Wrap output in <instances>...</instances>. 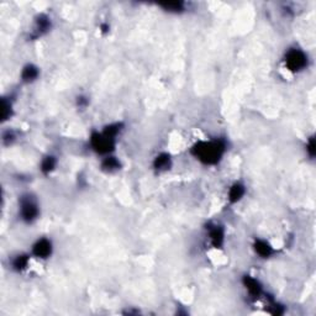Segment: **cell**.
<instances>
[{"mask_svg":"<svg viewBox=\"0 0 316 316\" xmlns=\"http://www.w3.org/2000/svg\"><path fill=\"white\" fill-rule=\"evenodd\" d=\"M190 153L200 163L205 164V166H215L225 156L226 142L222 138L198 141L192 146Z\"/></svg>","mask_w":316,"mask_h":316,"instance_id":"6da1fadb","label":"cell"},{"mask_svg":"<svg viewBox=\"0 0 316 316\" xmlns=\"http://www.w3.org/2000/svg\"><path fill=\"white\" fill-rule=\"evenodd\" d=\"M30 254H24V253H19L11 259V268L14 269L17 273H21V272L26 271L27 267H29L30 263Z\"/></svg>","mask_w":316,"mask_h":316,"instance_id":"5bb4252c","label":"cell"},{"mask_svg":"<svg viewBox=\"0 0 316 316\" xmlns=\"http://www.w3.org/2000/svg\"><path fill=\"white\" fill-rule=\"evenodd\" d=\"M242 284L251 297L258 298L263 293V287H262L261 282L252 276H243Z\"/></svg>","mask_w":316,"mask_h":316,"instance_id":"52a82bcc","label":"cell"},{"mask_svg":"<svg viewBox=\"0 0 316 316\" xmlns=\"http://www.w3.org/2000/svg\"><path fill=\"white\" fill-rule=\"evenodd\" d=\"M172 164H173V161H172L171 155L167 152L158 153L152 162L153 169H155L157 173H163V172L169 171Z\"/></svg>","mask_w":316,"mask_h":316,"instance_id":"ba28073f","label":"cell"},{"mask_svg":"<svg viewBox=\"0 0 316 316\" xmlns=\"http://www.w3.org/2000/svg\"><path fill=\"white\" fill-rule=\"evenodd\" d=\"M57 167V158L52 155H47L42 158L40 164V169L45 176H48V174L52 173L53 171Z\"/></svg>","mask_w":316,"mask_h":316,"instance_id":"9a60e30c","label":"cell"},{"mask_svg":"<svg viewBox=\"0 0 316 316\" xmlns=\"http://www.w3.org/2000/svg\"><path fill=\"white\" fill-rule=\"evenodd\" d=\"M38 77H40V68L32 63H27L26 66H24L21 74H20L21 82H24L26 84L36 82L38 79Z\"/></svg>","mask_w":316,"mask_h":316,"instance_id":"8fae6325","label":"cell"},{"mask_svg":"<svg viewBox=\"0 0 316 316\" xmlns=\"http://www.w3.org/2000/svg\"><path fill=\"white\" fill-rule=\"evenodd\" d=\"M283 62L285 68L292 73H300L305 71L309 64L308 55L299 47H290L285 51Z\"/></svg>","mask_w":316,"mask_h":316,"instance_id":"7a4b0ae2","label":"cell"},{"mask_svg":"<svg viewBox=\"0 0 316 316\" xmlns=\"http://www.w3.org/2000/svg\"><path fill=\"white\" fill-rule=\"evenodd\" d=\"M12 112V105L11 103H7L6 100H4V105H2V120H7L11 117Z\"/></svg>","mask_w":316,"mask_h":316,"instance_id":"ac0fdd59","label":"cell"},{"mask_svg":"<svg viewBox=\"0 0 316 316\" xmlns=\"http://www.w3.org/2000/svg\"><path fill=\"white\" fill-rule=\"evenodd\" d=\"M208 237L214 248H221L225 243V230L219 223L209 225L208 227Z\"/></svg>","mask_w":316,"mask_h":316,"instance_id":"8992f818","label":"cell"},{"mask_svg":"<svg viewBox=\"0 0 316 316\" xmlns=\"http://www.w3.org/2000/svg\"><path fill=\"white\" fill-rule=\"evenodd\" d=\"M316 145H315V136L312 135L307 140V145H305V151H307L308 157L310 159H314L315 152H316Z\"/></svg>","mask_w":316,"mask_h":316,"instance_id":"e0dca14e","label":"cell"},{"mask_svg":"<svg viewBox=\"0 0 316 316\" xmlns=\"http://www.w3.org/2000/svg\"><path fill=\"white\" fill-rule=\"evenodd\" d=\"M77 103H78V106L79 107H86L87 105H88L89 100L87 99V98H84V97H78V100H77Z\"/></svg>","mask_w":316,"mask_h":316,"instance_id":"d6986e66","label":"cell"},{"mask_svg":"<svg viewBox=\"0 0 316 316\" xmlns=\"http://www.w3.org/2000/svg\"><path fill=\"white\" fill-rule=\"evenodd\" d=\"M159 6L163 7L166 11L174 12V14H178V12L186 11V4L181 1H172V2H163V4H159Z\"/></svg>","mask_w":316,"mask_h":316,"instance_id":"2e32d148","label":"cell"},{"mask_svg":"<svg viewBox=\"0 0 316 316\" xmlns=\"http://www.w3.org/2000/svg\"><path fill=\"white\" fill-rule=\"evenodd\" d=\"M253 251L256 254H258L261 258H269L273 256L274 248L268 241L263 240V238H256L253 242Z\"/></svg>","mask_w":316,"mask_h":316,"instance_id":"9c48e42d","label":"cell"},{"mask_svg":"<svg viewBox=\"0 0 316 316\" xmlns=\"http://www.w3.org/2000/svg\"><path fill=\"white\" fill-rule=\"evenodd\" d=\"M121 168V162L120 159L114 155H107L103 157L102 161V169L105 173H114Z\"/></svg>","mask_w":316,"mask_h":316,"instance_id":"4fadbf2b","label":"cell"},{"mask_svg":"<svg viewBox=\"0 0 316 316\" xmlns=\"http://www.w3.org/2000/svg\"><path fill=\"white\" fill-rule=\"evenodd\" d=\"M246 195V187L241 182H236L232 186L228 188L227 192V199L231 204H236V203L241 202L243 197Z\"/></svg>","mask_w":316,"mask_h":316,"instance_id":"30bf717a","label":"cell"},{"mask_svg":"<svg viewBox=\"0 0 316 316\" xmlns=\"http://www.w3.org/2000/svg\"><path fill=\"white\" fill-rule=\"evenodd\" d=\"M51 29V19L47 15H38L35 22V30H33V36L35 37H41L46 32L50 31Z\"/></svg>","mask_w":316,"mask_h":316,"instance_id":"7c38bea8","label":"cell"},{"mask_svg":"<svg viewBox=\"0 0 316 316\" xmlns=\"http://www.w3.org/2000/svg\"><path fill=\"white\" fill-rule=\"evenodd\" d=\"M53 253V242L51 238L47 237H40L33 242L31 247V256L35 258L41 259V261H46V259L51 258Z\"/></svg>","mask_w":316,"mask_h":316,"instance_id":"5b68a950","label":"cell"},{"mask_svg":"<svg viewBox=\"0 0 316 316\" xmlns=\"http://www.w3.org/2000/svg\"><path fill=\"white\" fill-rule=\"evenodd\" d=\"M89 143H91L92 150L98 155L105 156L112 155L115 147H116V141L111 140L107 136H105L102 131H94L92 132L91 138H89Z\"/></svg>","mask_w":316,"mask_h":316,"instance_id":"277c9868","label":"cell"},{"mask_svg":"<svg viewBox=\"0 0 316 316\" xmlns=\"http://www.w3.org/2000/svg\"><path fill=\"white\" fill-rule=\"evenodd\" d=\"M19 215L26 223H32L40 217V205L32 195L26 194L20 198Z\"/></svg>","mask_w":316,"mask_h":316,"instance_id":"3957f363","label":"cell"}]
</instances>
